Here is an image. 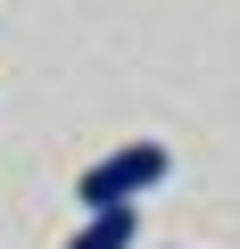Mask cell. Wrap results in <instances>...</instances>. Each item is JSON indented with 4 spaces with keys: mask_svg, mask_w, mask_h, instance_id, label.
<instances>
[{
    "mask_svg": "<svg viewBox=\"0 0 240 249\" xmlns=\"http://www.w3.org/2000/svg\"><path fill=\"white\" fill-rule=\"evenodd\" d=\"M166 166H174V158H166L158 142H125V150H108L99 166H83L75 199H83V208H133L141 191H158V183H166Z\"/></svg>",
    "mask_w": 240,
    "mask_h": 249,
    "instance_id": "6da1fadb",
    "label": "cell"
},
{
    "mask_svg": "<svg viewBox=\"0 0 240 249\" xmlns=\"http://www.w3.org/2000/svg\"><path fill=\"white\" fill-rule=\"evenodd\" d=\"M133 232H141V199H133V208H91V224H83L66 249H133Z\"/></svg>",
    "mask_w": 240,
    "mask_h": 249,
    "instance_id": "7a4b0ae2",
    "label": "cell"
}]
</instances>
